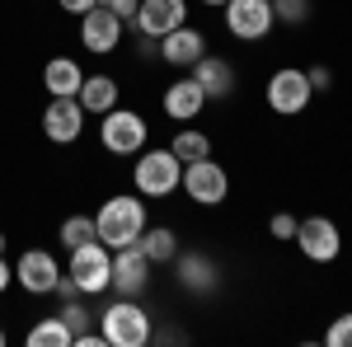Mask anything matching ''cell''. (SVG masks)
Listing matches in <instances>:
<instances>
[{
	"instance_id": "12",
	"label": "cell",
	"mask_w": 352,
	"mask_h": 347,
	"mask_svg": "<svg viewBox=\"0 0 352 347\" xmlns=\"http://www.w3.org/2000/svg\"><path fill=\"white\" fill-rule=\"evenodd\" d=\"M179 24H188V0H141L136 19H132L136 33H146L155 43H160L164 33H174Z\"/></svg>"
},
{
	"instance_id": "22",
	"label": "cell",
	"mask_w": 352,
	"mask_h": 347,
	"mask_svg": "<svg viewBox=\"0 0 352 347\" xmlns=\"http://www.w3.org/2000/svg\"><path fill=\"white\" fill-rule=\"evenodd\" d=\"M24 343L28 347H76V333L66 328V320H61V315H47V320H38L24 333Z\"/></svg>"
},
{
	"instance_id": "20",
	"label": "cell",
	"mask_w": 352,
	"mask_h": 347,
	"mask_svg": "<svg viewBox=\"0 0 352 347\" xmlns=\"http://www.w3.org/2000/svg\"><path fill=\"white\" fill-rule=\"evenodd\" d=\"M136 244H141V254H146L151 263H174V258H179V235H174L169 225H146Z\"/></svg>"
},
{
	"instance_id": "32",
	"label": "cell",
	"mask_w": 352,
	"mask_h": 347,
	"mask_svg": "<svg viewBox=\"0 0 352 347\" xmlns=\"http://www.w3.org/2000/svg\"><path fill=\"white\" fill-rule=\"evenodd\" d=\"M10 287H14V267L5 263V254H0V295L10 291Z\"/></svg>"
},
{
	"instance_id": "23",
	"label": "cell",
	"mask_w": 352,
	"mask_h": 347,
	"mask_svg": "<svg viewBox=\"0 0 352 347\" xmlns=\"http://www.w3.org/2000/svg\"><path fill=\"white\" fill-rule=\"evenodd\" d=\"M169 150L179 155V160L188 164V160H202V155H212V136L207 132H192V127H184V132L169 141Z\"/></svg>"
},
{
	"instance_id": "11",
	"label": "cell",
	"mask_w": 352,
	"mask_h": 347,
	"mask_svg": "<svg viewBox=\"0 0 352 347\" xmlns=\"http://www.w3.org/2000/svg\"><path fill=\"white\" fill-rule=\"evenodd\" d=\"M122 19L113 14V10H104V5H94L89 14H80V47L94 56H113L118 52V43H122Z\"/></svg>"
},
{
	"instance_id": "3",
	"label": "cell",
	"mask_w": 352,
	"mask_h": 347,
	"mask_svg": "<svg viewBox=\"0 0 352 347\" xmlns=\"http://www.w3.org/2000/svg\"><path fill=\"white\" fill-rule=\"evenodd\" d=\"M179 179H184V160L164 146V150H141L132 164V183L141 197H169L179 192Z\"/></svg>"
},
{
	"instance_id": "24",
	"label": "cell",
	"mask_w": 352,
	"mask_h": 347,
	"mask_svg": "<svg viewBox=\"0 0 352 347\" xmlns=\"http://www.w3.org/2000/svg\"><path fill=\"white\" fill-rule=\"evenodd\" d=\"M99 240V230H94V216H66L61 221V244L66 249H80V244Z\"/></svg>"
},
{
	"instance_id": "26",
	"label": "cell",
	"mask_w": 352,
	"mask_h": 347,
	"mask_svg": "<svg viewBox=\"0 0 352 347\" xmlns=\"http://www.w3.org/2000/svg\"><path fill=\"white\" fill-rule=\"evenodd\" d=\"M324 343H329V347H352V310H348V315H338V320L329 324Z\"/></svg>"
},
{
	"instance_id": "1",
	"label": "cell",
	"mask_w": 352,
	"mask_h": 347,
	"mask_svg": "<svg viewBox=\"0 0 352 347\" xmlns=\"http://www.w3.org/2000/svg\"><path fill=\"white\" fill-rule=\"evenodd\" d=\"M151 221H146V202H141V192H113L109 202L94 212V230H99V240L109 244V249H127V244L141 240V230H146Z\"/></svg>"
},
{
	"instance_id": "10",
	"label": "cell",
	"mask_w": 352,
	"mask_h": 347,
	"mask_svg": "<svg viewBox=\"0 0 352 347\" xmlns=\"http://www.w3.org/2000/svg\"><path fill=\"white\" fill-rule=\"evenodd\" d=\"M296 244L310 263H333L343 254V235H338V225L329 216H305L296 225Z\"/></svg>"
},
{
	"instance_id": "33",
	"label": "cell",
	"mask_w": 352,
	"mask_h": 347,
	"mask_svg": "<svg viewBox=\"0 0 352 347\" xmlns=\"http://www.w3.org/2000/svg\"><path fill=\"white\" fill-rule=\"evenodd\" d=\"M0 254H5V230H0Z\"/></svg>"
},
{
	"instance_id": "31",
	"label": "cell",
	"mask_w": 352,
	"mask_h": 347,
	"mask_svg": "<svg viewBox=\"0 0 352 347\" xmlns=\"http://www.w3.org/2000/svg\"><path fill=\"white\" fill-rule=\"evenodd\" d=\"M56 5H61V14H89L99 0H56Z\"/></svg>"
},
{
	"instance_id": "14",
	"label": "cell",
	"mask_w": 352,
	"mask_h": 347,
	"mask_svg": "<svg viewBox=\"0 0 352 347\" xmlns=\"http://www.w3.org/2000/svg\"><path fill=\"white\" fill-rule=\"evenodd\" d=\"M14 282L28 295H52L56 282H61V267H56V258L47 249H28V254H19V263H14Z\"/></svg>"
},
{
	"instance_id": "8",
	"label": "cell",
	"mask_w": 352,
	"mask_h": 347,
	"mask_svg": "<svg viewBox=\"0 0 352 347\" xmlns=\"http://www.w3.org/2000/svg\"><path fill=\"white\" fill-rule=\"evenodd\" d=\"M221 10H226L230 38H240V43H258V38H268L272 28H277L272 0H226Z\"/></svg>"
},
{
	"instance_id": "13",
	"label": "cell",
	"mask_w": 352,
	"mask_h": 347,
	"mask_svg": "<svg viewBox=\"0 0 352 347\" xmlns=\"http://www.w3.org/2000/svg\"><path fill=\"white\" fill-rule=\"evenodd\" d=\"M43 132H47V141H56V146H76L85 132V108L76 94H66V99H52V104L43 108Z\"/></svg>"
},
{
	"instance_id": "7",
	"label": "cell",
	"mask_w": 352,
	"mask_h": 347,
	"mask_svg": "<svg viewBox=\"0 0 352 347\" xmlns=\"http://www.w3.org/2000/svg\"><path fill=\"white\" fill-rule=\"evenodd\" d=\"M263 94H268V108L277 113V117H296V113H305L310 99H315L310 76H305L300 66H282V71H272V80H268Z\"/></svg>"
},
{
	"instance_id": "28",
	"label": "cell",
	"mask_w": 352,
	"mask_h": 347,
	"mask_svg": "<svg viewBox=\"0 0 352 347\" xmlns=\"http://www.w3.org/2000/svg\"><path fill=\"white\" fill-rule=\"evenodd\" d=\"M296 225H300V221H296V216H287V212H277V216L268 221L272 240H296Z\"/></svg>"
},
{
	"instance_id": "18",
	"label": "cell",
	"mask_w": 352,
	"mask_h": 347,
	"mask_svg": "<svg viewBox=\"0 0 352 347\" xmlns=\"http://www.w3.org/2000/svg\"><path fill=\"white\" fill-rule=\"evenodd\" d=\"M85 85V71L76 56H52L47 66H43V89L52 94V99H66V94H80Z\"/></svg>"
},
{
	"instance_id": "6",
	"label": "cell",
	"mask_w": 352,
	"mask_h": 347,
	"mask_svg": "<svg viewBox=\"0 0 352 347\" xmlns=\"http://www.w3.org/2000/svg\"><path fill=\"white\" fill-rule=\"evenodd\" d=\"M146 117L136 113V108H109L104 113V127H99V141H104V150L109 155H141L146 150Z\"/></svg>"
},
{
	"instance_id": "29",
	"label": "cell",
	"mask_w": 352,
	"mask_h": 347,
	"mask_svg": "<svg viewBox=\"0 0 352 347\" xmlns=\"http://www.w3.org/2000/svg\"><path fill=\"white\" fill-rule=\"evenodd\" d=\"M99 5H104V10H113L122 24H132V19H136V5H141V0H99Z\"/></svg>"
},
{
	"instance_id": "27",
	"label": "cell",
	"mask_w": 352,
	"mask_h": 347,
	"mask_svg": "<svg viewBox=\"0 0 352 347\" xmlns=\"http://www.w3.org/2000/svg\"><path fill=\"white\" fill-rule=\"evenodd\" d=\"M61 320H66V328H71V333H85V328H89V310H85L80 300H66Z\"/></svg>"
},
{
	"instance_id": "35",
	"label": "cell",
	"mask_w": 352,
	"mask_h": 347,
	"mask_svg": "<svg viewBox=\"0 0 352 347\" xmlns=\"http://www.w3.org/2000/svg\"><path fill=\"white\" fill-rule=\"evenodd\" d=\"M0 347H5V328H0Z\"/></svg>"
},
{
	"instance_id": "4",
	"label": "cell",
	"mask_w": 352,
	"mask_h": 347,
	"mask_svg": "<svg viewBox=\"0 0 352 347\" xmlns=\"http://www.w3.org/2000/svg\"><path fill=\"white\" fill-rule=\"evenodd\" d=\"M179 188L188 192V202H197V207H221V202L230 197V174H226V164H217L212 155H202V160L184 164Z\"/></svg>"
},
{
	"instance_id": "25",
	"label": "cell",
	"mask_w": 352,
	"mask_h": 347,
	"mask_svg": "<svg viewBox=\"0 0 352 347\" xmlns=\"http://www.w3.org/2000/svg\"><path fill=\"white\" fill-rule=\"evenodd\" d=\"M272 14H277V24L300 28L310 19V0H272Z\"/></svg>"
},
{
	"instance_id": "30",
	"label": "cell",
	"mask_w": 352,
	"mask_h": 347,
	"mask_svg": "<svg viewBox=\"0 0 352 347\" xmlns=\"http://www.w3.org/2000/svg\"><path fill=\"white\" fill-rule=\"evenodd\" d=\"M305 76H310V89H315V94H320V89H333V71H329V66H310Z\"/></svg>"
},
{
	"instance_id": "9",
	"label": "cell",
	"mask_w": 352,
	"mask_h": 347,
	"mask_svg": "<svg viewBox=\"0 0 352 347\" xmlns=\"http://www.w3.org/2000/svg\"><path fill=\"white\" fill-rule=\"evenodd\" d=\"M151 258L141 254V244H127V249H113V291L136 300V295L151 291Z\"/></svg>"
},
{
	"instance_id": "5",
	"label": "cell",
	"mask_w": 352,
	"mask_h": 347,
	"mask_svg": "<svg viewBox=\"0 0 352 347\" xmlns=\"http://www.w3.org/2000/svg\"><path fill=\"white\" fill-rule=\"evenodd\" d=\"M71 277H76V287L80 295H99L113 287V249L104 240H89L80 249H71V267H66Z\"/></svg>"
},
{
	"instance_id": "15",
	"label": "cell",
	"mask_w": 352,
	"mask_h": 347,
	"mask_svg": "<svg viewBox=\"0 0 352 347\" xmlns=\"http://www.w3.org/2000/svg\"><path fill=\"white\" fill-rule=\"evenodd\" d=\"M188 76L202 85L207 104H212V99H226V94H235V66H230L226 56H197V61L188 66Z\"/></svg>"
},
{
	"instance_id": "19",
	"label": "cell",
	"mask_w": 352,
	"mask_h": 347,
	"mask_svg": "<svg viewBox=\"0 0 352 347\" xmlns=\"http://www.w3.org/2000/svg\"><path fill=\"white\" fill-rule=\"evenodd\" d=\"M118 94H122V89H118L113 76H85V85H80L76 99H80L85 113H99V117H104L109 108H118Z\"/></svg>"
},
{
	"instance_id": "17",
	"label": "cell",
	"mask_w": 352,
	"mask_h": 347,
	"mask_svg": "<svg viewBox=\"0 0 352 347\" xmlns=\"http://www.w3.org/2000/svg\"><path fill=\"white\" fill-rule=\"evenodd\" d=\"M207 108V94H202V85L192 80H174L169 89H164V113L174 117V122H192L197 113Z\"/></svg>"
},
{
	"instance_id": "34",
	"label": "cell",
	"mask_w": 352,
	"mask_h": 347,
	"mask_svg": "<svg viewBox=\"0 0 352 347\" xmlns=\"http://www.w3.org/2000/svg\"><path fill=\"white\" fill-rule=\"evenodd\" d=\"M202 5H226V0H202Z\"/></svg>"
},
{
	"instance_id": "2",
	"label": "cell",
	"mask_w": 352,
	"mask_h": 347,
	"mask_svg": "<svg viewBox=\"0 0 352 347\" xmlns=\"http://www.w3.org/2000/svg\"><path fill=\"white\" fill-rule=\"evenodd\" d=\"M99 333H104L109 347H146L155 338V324H151V315H146L136 300L118 295L109 310L99 315Z\"/></svg>"
},
{
	"instance_id": "21",
	"label": "cell",
	"mask_w": 352,
	"mask_h": 347,
	"mask_svg": "<svg viewBox=\"0 0 352 347\" xmlns=\"http://www.w3.org/2000/svg\"><path fill=\"white\" fill-rule=\"evenodd\" d=\"M179 282L188 287V291H217V263L212 258H202V254H188V258H179Z\"/></svg>"
},
{
	"instance_id": "16",
	"label": "cell",
	"mask_w": 352,
	"mask_h": 347,
	"mask_svg": "<svg viewBox=\"0 0 352 347\" xmlns=\"http://www.w3.org/2000/svg\"><path fill=\"white\" fill-rule=\"evenodd\" d=\"M160 56L169 61V66L188 71L197 56H207V38H202L192 24H179L174 33H164V38H160Z\"/></svg>"
}]
</instances>
